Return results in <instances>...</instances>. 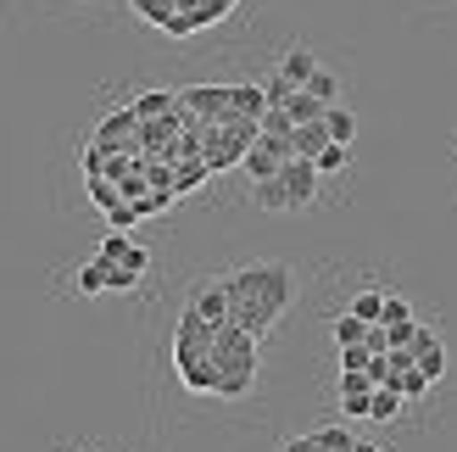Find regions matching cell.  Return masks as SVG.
<instances>
[{"mask_svg":"<svg viewBox=\"0 0 457 452\" xmlns=\"http://www.w3.org/2000/svg\"><path fill=\"white\" fill-rule=\"evenodd\" d=\"M335 140H329V123H302V129H295L290 134V151L295 156H307V163H318V156H324Z\"/></svg>","mask_w":457,"mask_h":452,"instance_id":"ba28073f","label":"cell"},{"mask_svg":"<svg viewBox=\"0 0 457 452\" xmlns=\"http://www.w3.org/2000/svg\"><path fill=\"white\" fill-rule=\"evenodd\" d=\"M402 402H407V397H402L396 386H379V391H374V402H369V419H379V424H391V419L402 414Z\"/></svg>","mask_w":457,"mask_h":452,"instance_id":"ac0fdd59","label":"cell"},{"mask_svg":"<svg viewBox=\"0 0 457 452\" xmlns=\"http://www.w3.org/2000/svg\"><path fill=\"white\" fill-rule=\"evenodd\" d=\"M357 436L346 431V424H324V431H312V452H352Z\"/></svg>","mask_w":457,"mask_h":452,"instance_id":"5bb4252c","label":"cell"},{"mask_svg":"<svg viewBox=\"0 0 457 452\" xmlns=\"http://www.w3.org/2000/svg\"><path fill=\"white\" fill-rule=\"evenodd\" d=\"M385 297H391V290H357L346 313H357L362 324H379V319H385Z\"/></svg>","mask_w":457,"mask_h":452,"instance_id":"9a60e30c","label":"cell"},{"mask_svg":"<svg viewBox=\"0 0 457 452\" xmlns=\"http://www.w3.org/2000/svg\"><path fill=\"white\" fill-rule=\"evenodd\" d=\"M79 290H84V297H101V290H112V263H106L101 252L79 268Z\"/></svg>","mask_w":457,"mask_h":452,"instance_id":"8fae6325","label":"cell"},{"mask_svg":"<svg viewBox=\"0 0 457 452\" xmlns=\"http://www.w3.org/2000/svg\"><path fill=\"white\" fill-rule=\"evenodd\" d=\"M290 156H295L290 140H279V134H262V140L245 151V163H240V168L251 173V185H262V179H279V173H285Z\"/></svg>","mask_w":457,"mask_h":452,"instance_id":"277c9868","label":"cell"},{"mask_svg":"<svg viewBox=\"0 0 457 452\" xmlns=\"http://www.w3.org/2000/svg\"><path fill=\"white\" fill-rule=\"evenodd\" d=\"M279 452H312V436H295V441H285Z\"/></svg>","mask_w":457,"mask_h":452,"instance_id":"83f0119b","label":"cell"},{"mask_svg":"<svg viewBox=\"0 0 457 452\" xmlns=\"http://www.w3.org/2000/svg\"><path fill=\"white\" fill-rule=\"evenodd\" d=\"M262 134H279V140H290V134H295V118H290L285 106H268V112H262Z\"/></svg>","mask_w":457,"mask_h":452,"instance_id":"7402d4cb","label":"cell"},{"mask_svg":"<svg viewBox=\"0 0 457 452\" xmlns=\"http://www.w3.org/2000/svg\"><path fill=\"white\" fill-rule=\"evenodd\" d=\"M369 364H374L369 347H340V369L346 374H369Z\"/></svg>","mask_w":457,"mask_h":452,"instance_id":"603a6c76","label":"cell"},{"mask_svg":"<svg viewBox=\"0 0 457 452\" xmlns=\"http://www.w3.org/2000/svg\"><path fill=\"white\" fill-rule=\"evenodd\" d=\"M379 324H413V307H407L402 297H385V319Z\"/></svg>","mask_w":457,"mask_h":452,"instance_id":"4316f807","label":"cell"},{"mask_svg":"<svg viewBox=\"0 0 457 452\" xmlns=\"http://www.w3.org/2000/svg\"><path fill=\"white\" fill-rule=\"evenodd\" d=\"M101 257H106L112 268H129L134 280H145V268H151V252H145V246H140V240H129V235H118V230L101 240Z\"/></svg>","mask_w":457,"mask_h":452,"instance_id":"8992f818","label":"cell"},{"mask_svg":"<svg viewBox=\"0 0 457 452\" xmlns=\"http://www.w3.org/2000/svg\"><path fill=\"white\" fill-rule=\"evenodd\" d=\"M329 330H335V347H362V341H369V324H362L357 313H340Z\"/></svg>","mask_w":457,"mask_h":452,"instance_id":"d6986e66","label":"cell"},{"mask_svg":"<svg viewBox=\"0 0 457 452\" xmlns=\"http://www.w3.org/2000/svg\"><path fill=\"white\" fill-rule=\"evenodd\" d=\"M262 89H268V106H290V96H295V84H290L285 73H273Z\"/></svg>","mask_w":457,"mask_h":452,"instance_id":"484cf974","label":"cell"},{"mask_svg":"<svg viewBox=\"0 0 457 452\" xmlns=\"http://www.w3.org/2000/svg\"><path fill=\"white\" fill-rule=\"evenodd\" d=\"M106 218H112V230H118V235H129V230H134V223H140V218H145V213H140V207H134V201H123V207H112Z\"/></svg>","mask_w":457,"mask_h":452,"instance_id":"d4e9b609","label":"cell"},{"mask_svg":"<svg viewBox=\"0 0 457 452\" xmlns=\"http://www.w3.org/2000/svg\"><path fill=\"white\" fill-rule=\"evenodd\" d=\"M374 380L369 374H346V369H340V414H346V419H369V402H374Z\"/></svg>","mask_w":457,"mask_h":452,"instance_id":"52a82bcc","label":"cell"},{"mask_svg":"<svg viewBox=\"0 0 457 452\" xmlns=\"http://www.w3.org/2000/svg\"><path fill=\"white\" fill-rule=\"evenodd\" d=\"M228 297H235V324L262 341L295 302V274H290V263H251L228 274Z\"/></svg>","mask_w":457,"mask_h":452,"instance_id":"6da1fadb","label":"cell"},{"mask_svg":"<svg viewBox=\"0 0 457 452\" xmlns=\"http://www.w3.org/2000/svg\"><path fill=\"white\" fill-rule=\"evenodd\" d=\"M179 106L195 112L201 123H223L235 112V84H190V89H179Z\"/></svg>","mask_w":457,"mask_h":452,"instance_id":"3957f363","label":"cell"},{"mask_svg":"<svg viewBox=\"0 0 457 452\" xmlns=\"http://www.w3.org/2000/svg\"><path fill=\"white\" fill-rule=\"evenodd\" d=\"M324 123H329V140H335V146H352V140H357V118H352L340 101L324 112Z\"/></svg>","mask_w":457,"mask_h":452,"instance_id":"e0dca14e","label":"cell"},{"mask_svg":"<svg viewBox=\"0 0 457 452\" xmlns=\"http://www.w3.org/2000/svg\"><path fill=\"white\" fill-rule=\"evenodd\" d=\"M129 106L140 112V123H156V118H173L179 112V96H168V89H145V96H134Z\"/></svg>","mask_w":457,"mask_h":452,"instance_id":"30bf717a","label":"cell"},{"mask_svg":"<svg viewBox=\"0 0 457 452\" xmlns=\"http://www.w3.org/2000/svg\"><path fill=\"white\" fill-rule=\"evenodd\" d=\"M185 307H195L207 324H235V297H228V274H207V280H195Z\"/></svg>","mask_w":457,"mask_h":452,"instance_id":"7a4b0ae2","label":"cell"},{"mask_svg":"<svg viewBox=\"0 0 457 452\" xmlns=\"http://www.w3.org/2000/svg\"><path fill=\"white\" fill-rule=\"evenodd\" d=\"M279 179H285L290 213H302V207H312V201H318V179H324V173H318V163H307V156H290Z\"/></svg>","mask_w":457,"mask_h":452,"instance_id":"5b68a950","label":"cell"},{"mask_svg":"<svg viewBox=\"0 0 457 452\" xmlns=\"http://www.w3.org/2000/svg\"><path fill=\"white\" fill-rule=\"evenodd\" d=\"M285 112H290V118H295V129H302V123H324V112H329V106L318 101V96H307V89H295V96H290V106H285Z\"/></svg>","mask_w":457,"mask_h":452,"instance_id":"4fadbf2b","label":"cell"},{"mask_svg":"<svg viewBox=\"0 0 457 452\" xmlns=\"http://www.w3.org/2000/svg\"><path fill=\"white\" fill-rule=\"evenodd\" d=\"M235 112H240V118H257V123H262L268 89H262V84H235Z\"/></svg>","mask_w":457,"mask_h":452,"instance_id":"7c38bea8","label":"cell"},{"mask_svg":"<svg viewBox=\"0 0 457 452\" xmlns=\"http://www.w3.org/2000/svg\"><path fill=\"white\" fill-rule=\"evenodd\" d=\"M346 163H352V146H329L318 156V173H346Z\"/></svg>","mask_w":457,"mask_h":452,"instance_id":"cb8c5ba5","label":"cell"},{"mask_svg":"<svg viewBox=\"0 0 457 452\" xmlns=\"http://www.w3.org/2000/svg\"><path fill=\"white\" fill-rule=\"evenodd\" d=\"M352 452H385V447H374V441H357V447H352Z\"/></svg>","mask_w":457,"mask_h":452,"instance_id":"f1b7e54d","label":"cell"},{"mask_svg":"<svg viewBox=\"0 0 457 452\" xmlns=\"http://www.w3.org/2000/svg\"><path fill=\"white\" fill-rule=\"evenodd\" d=\"M279 73H285L295 89H307V79L318 73V56L307 51V45H290V51H285V62H279Z\"/></svg>","mask_w":457,"mask_h":452,"instance_id":"9c48e42d","label":"cell"},{"mask_svg":"<svg viewBox=\"0 0 457 452\" xmlns=\"http://www.w3.org/2000/svg\"><path fill=\"white\" fill-rule=\"evenodd\" d=\"M391 386H396L407 402H419V397H429V386H436V380H429L424 369H407V374H396V380H391Z\"/></svg>","mask_w":457,"mask_h":452,"instance_id":"ffe728a7","label":"cell"},{"mask_svg":"<svg viewBox=\"0 0 457 452\" xmlns=\"http://www.w3.org/2000/svg\"><path fill=\"white\" fill-rule=\"evenodd\" d=\"M262 213H290V196H285V179H262V185H251Z\"/></svg>","mask_w":457,"mask_h":452,"instance_id":"2e32d148","label":"cell"},{"mask_svg":"<svg viewBox=\"0 0 457 452\" xmlns=\"http://www.w3.org/2000/svg\"><path fill=\"white\" fill-rule=\"evenodd\" d=\"M307 96H318L324 106H335V101H340V79L329 73V67H318V73L307 79Z\"/></svg>","mask_w":457,"mask_h":452,"instance_id":"44dd1931","label":"cell"}]
</instances>
